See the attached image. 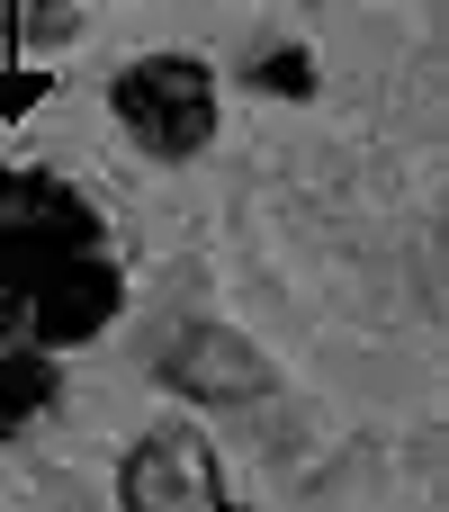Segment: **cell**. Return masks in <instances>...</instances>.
Instances as JSON below:
<instances>
[{"label": "cell", "mask_w": 449, "mask_h": 512, "mask_svg": "<svg viewBox=\"0 0 449 512\" xmlns=\"http://www.w3.org/2000/svg\"><path fill=\"white\" fill-rule=\"evenodd\" d=\"M126 306L108 216L54 171H0V441L54 405L63 351L99 342Z\"/></svg>", "instance_id": "obj_1"}, {"label": "cell", "mask_w": 449, "mask_h": 512, "mask_svg": "<svg viewBox=\"0 0 449 512\" xmlns=\"http://www.w3.org/2000/svg\"><path fill=\"white\" fill-rule=\"evenodd\" d=\"M108 108L153 162H189L216 135V72L198 54H144L108 81Z\"/></svg>", "instance_id": "obj_2"}, {"label": "cell", "mask_w": 449, "mask_h": 512, "mask_svg": "<svg viewBox=\"0 0 449 512\" xmlns=\"http://www.w3.org/2000/svg\"><path fill=\"white\" fill-rule=\"evenodd\" d=\"M117 495H126V512H243L225 495V477H216V450L189 423L144 432L126 450V468H117Z\"/></svg>", "instance_id": "obj_3"}, {"label": "cell", "mask_w": 449, "mask_h": 512, "mask_svg": "<svg viewBox=\"0 0 449 512\" xmlns=\"http://www.w3.org/2000/svg\"><path fill=\"white\" fill-rule=\"evenodd\" d=\"M162 387L189 396V405H261L279 378H270V360H261L243 333H225V324H189V333L162 342Z\"/></svg>", "instance_id": "obj_4"}, {"label": "cell", "mask_w": 449, "mask_h": 512, "mask_svg": "<svg viewBox=\"0 0 449 512\" xmlns=\"http://www.w3.org/2000/svg\"><path fill=\"white\" fill-rule=\"evenodd\" d=\"M72 0H0V36L9 45H54V36H72Z\"/></svg>", "instance_id": "obj_5"}, {"label": "cell", "mask_w": 449, "mask_h": 512, "mask_svg": "<svg viewBox=\"0 0 449 512\" xmlns=\"http://www.w3.org/2000/svg\"><path fill=\"white\" fill-rule=\"evenodd\" d=\"M252 81H261L270 99H306V90H315V54H306V45H279V54L252 63Z\"/></svg>", "instance_id": "obj_6"}, {"label": "cell", "mask_w": 449, "mask_h": 512, "mask_svg": "<svg viewBox=\"0 0 449 512\" xmlns=\"http://www.w3.org/2000/svg\"><path fill=\"white\" fill-rule=\"evenodd\" d=\"M45 99V72H0V108L18 117V108H36Z\"/></svg>", "instance_id": "obj_7"}]
</instances>
